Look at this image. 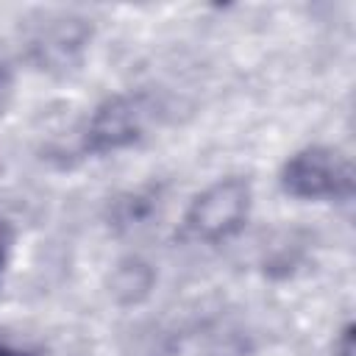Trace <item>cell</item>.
<instances>
[{"label": "cell", "instance_id": "obj_1", "mask_svg": "<svg viewBox=\"0 0 356 356\" xmlns=\"http://www.w3.org/2000/svg\"><path fill=\"white\" fill-rule=\"evenodd\" d=\"M281 184L295 197L339 200V197H350V192H353V167H350L348 156H342L339 150L306 147L286 161Z\"/></svg>", "mask_w": 356, "mask_h": 356}, {"label": "cell", "instance_id": "obj_2", "mask_svg": "<svg viewBox=\"0 0 356 356\" xmlns=\"http://www.w3.org/2000/svg\"><path fill=\"white\" fill-rule=\"evenodd\" d=\"M250 209V186L242 178H225L197 195L186 211V228L203 242H220L236 234Z\"/></svg>", "mask_w": 356, "mask_h": 356}, {"label": "cell", "instance_id": "obj_3", "mask_svg": "<svg viewBox=\"0 0 356 356\" xmlns=\"http://www.w3.org/2000/svg\"><path fill=\"white\" fill-rule=\"evenodd\" d=\"M150 120V106L142 95H125V97H114L106 100L92 122H89V134H86V147L95 153H108V150H120L125 145H134Z\"/></svg>", "mask_w": 356, "mask_h": 356}, {"label": "cell", "instance_id": "obj_4", "mask_svg": "<svg viewBox=\"0 0 356 356\" xmlns=\"http://www.w3.org/2000/svg\"><path fill=\"white\" fill-rule=\"evenodd\" d=\"M8 250H11V234L6 225H0V275H3L6 261H8Z\"/></svg>", "mask_w": 356, "mask_h": 356}, {"label": "cell", "instance_id": "obj_5", "mask_svg": "<svg viewBox=\"0 0 356 356\" xmlns=\"http://www.w3.org/2000/svg\"><path fill=\"white\" fill-rule=\"evenodd\" d=\"M136 267H139V264H136ZM136 267H134V273H136ZM120 275H131V267H122V270H120ZM131 286H136L139 292H145V289H147V284H139L136 278H128V284H117L114 289H117V292H122V289H131Z\"/></svg>", "mask_w": 356, "mask_h": 356}, {"label": "cell", "instance_id": "obj_6", "mask_svg": "<svg viewBox=\"0 0 356 356\" xmlns=\"http://www.w3.org/2000/svg\"><path fill=\"white\" fill-rule=\"evenodd\" d=\"M339 356H353V339H350V328L345 331V337H342V353Z\"/></svg>", "mask_w": 356, "mask_h": 356}, {"label": "cell", "instance_id": "obj_7", "mask_svg": "<svg viewBox=\"0 0 356 356\" xmlns=\"http://www.w3.org/2000/svg\"><path fill=\"white\" fill-rule=\"evenodd\" d=\"M0 356H28V353H22L17 348H8V345H0Z\"/></svg>", "mask_w": 356, "mask_h": 356}]
</instances>
